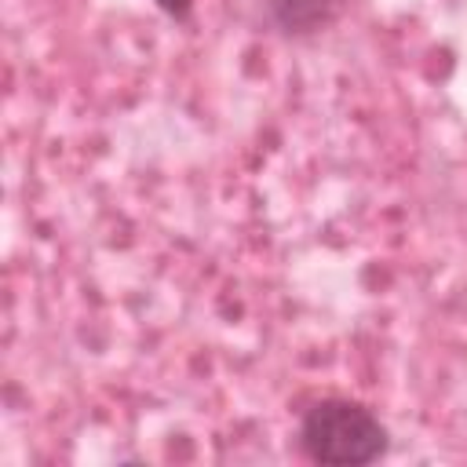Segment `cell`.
<instances>
[{
  "instance_id": "6da1fadb",
  "label": "cell",
  "mask_w": 467,
  "mask_h": 467,
  "mask_svg": "<svg viewBox=\"0 0 467 467\" xmlns=\"http://www.w3.org/2000/svg\"><path fill=\"white\" fill-rule=\"evenodd\" d=\"M390 438L379 416L347 398H321L299 420V449L310 463L361 467L387 452Z\"/></svg>"
},
{
  "instance_id": "7a4b0ae2",
  "label": "cell",
  "mask_w": 467,
  "mask_h": 467,
  "mask_svg": "<svg viewBox=\"0 0 467 467\" xmlns=\"http://www.w3.org/2000/svg\"><path fill=\"white\" fill-rule=\"evenodd\" d=\"M270 22L288 36H310L332 26L343 11V0H263Z\"/></svg>"
},
{
  "instance_id": "3957f363",
  "label": "cell",
  "mask_w": 467,
  "mask_h": 467,
  "mask_svg": "<svg viewBox=\"0 0 467 467\" xmlns=\"http://www.w3.org/2000/svg\"><path fill=\"white\" fill-rule=\"evenodd\" d=\"M164 15H171V18H186L190 15V7H193V0H153Z\"/></svg>"
}]
</instances>
